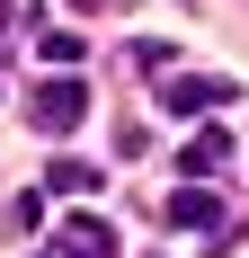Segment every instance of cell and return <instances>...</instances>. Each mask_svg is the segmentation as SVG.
I'll return each instance as SVG.
<instances>
[{"label":"cell","instance_id":"obj_1","mask_svg":"<svg viewBox=\"0 0 249 258\" xmlns=\"http://www.w3.org/2000/svg\"><path fill=\"white\" fill-rule=\"evenodd\" d=\"M80 116H89V89H80L72 72H53L45 89H36V125H45V134H72Z\"/></svg>","mask_w":249,"mask_h":258},{"label":"cell","instance_id":"obj_2","mask_svg":"<svg viewBox=\"0 0 249 258\" xmlns=\"http://www.w3.org/2000/svg\"><path fill=\"white\" fill-rule=\"evenodd\" d=\"M169 223H178V232H223V196H214V187H178V196H169Z\"/></svg>","mask_w":249,"mask_h":258},{"label":"cell","instance_id":"obj_3","mask_svg":"<svg viewBox=\"0 0 249 258\" xmlns=\"http://www.w3.org/2000/svg\"><path fill=\"white\" fill-rule=\"evenodd\" d=\"M63 258H116V232H107L98 214H72L63 223Z\"/></svg>","mask_w":249,"mask_h":258},{"label":"cell","instance_id":"obj_4","mask_svg":"<svg viewBox=\"0 0 249 258\" xmlns=\"http://www.w3.org/2000/svg\"><path fill=\"white\" fill-rule=\"evenodd\" d=\"M223 160H231V134H214V125H205L196 143H187V152H178V169H187V178H214V169H223Z\"/></svg>","mask_w":249,"mask_h":258},{"label":"cell","instance_id":"obj_5","mask_svg":"<svg viewBox=\"0 0 249 258\" xmlns=\"http://www.w3.org/2000/svg\"><path fill=\"white\" fill-rule=\"evenodd\" d=\"M160 98H169L178 116H187V107H223V98H231V80H169Z\"/></svg>","mask_w":249,"mask_h":258},{"label":"cell","instance_id":"obj_6","mask_svg":"<svg viewBox=\"0 0 249 258\" xmlns=\"http://www.w3.org/2000/svg\"><path fill=\"white\" fill-rule=\"evenodd\" d=\"M53 187H63V196H80V187H98V169H89V160H53Z\"/></svg>","mask_w":249,"mask_h":258}]
</instances>
